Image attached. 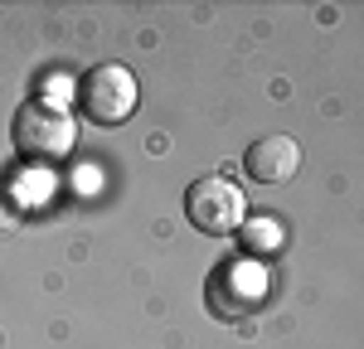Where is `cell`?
<instances>
[{"label": "cell", "mask_w": 364, "mask_h": 349, "mask_svg": "<svg viewBox=\"0 0 364 349\" xmlns=\"http://www.w3.org/2000/svg\"><path fill=\"white\" fill-rule=\"evenodd\" d=\"M185 214H190V223L199 233H209V238H224V233H238L248 223V199H243V189L224 179V174H204L195 179L190 189H185Z\"/></svg>", "instance_id": "1"}, {"label": "cell", "mask_w": 364, "mask_h": 349, "mask_svg": "<svg viewBox=\"0 0 364 349\" xmlns=\"http://www.w3.org/2000/svg\"><path fill=\"white\" fill-rule=\"evenodd\" d=\"M78 141V126H73V116L54 107V102H25L20 112H15V145L25 150L29 160H44V165H54L63 160L68 150Z\"/></svg>", "instance_id": "2"}, {"label": "cell", "mask_w": 364, "mask_h": 349, "mask_svg": "<svg viewBox=\"0 0 364 349\" xmlns=\"http://www.w3.org/2000/svg\"><path fill=\"white\" fill-rule=\"evenodd\" d=\"M78 102H83V112L92 116V121L117 126V121H127V116L136 112L141 87H136V78H132V68H122V63H97L83 83H78Z\"/></svg>", "instance_id": "3"}, {"label": "cell", "mask_w": 364, "mask_h": 349, "mask_svg": "<svg viewBox=\"0 0 364 349\" xmlns=\"http://www.w3.org/2000/svg\"><path fill=\"white\" fill-rule=\"evenodd\" d=\"M243 165L257 184H282V179H291L301 170V145L291 136H257L243 155Z\"/></svg>", "instance_id": "4"}, {"label": "cell", "mask_w": 364, "mask_h": 349, "mask_svg": "<svg viewBox=\"0 0 364 349\" xmlns=\"http://www.w3.org/2000/svg\"><path fill=\"white\" fill-rule=\"evenodd\" d=\"M238 233H243V248H252V253H272L277 248V223H267V218H248Z\"/></svg>", "instance_id": "5"}, {"label": "cell", "mask_w": 364, "mask_h": 349, "mask_svg": "<svg viewBox=\"0 0 364 349\" xmlns=\"http://www.w3.org/2000/svg\"><path fill=\"white\" fill-rule=\"evenodd\" d=\"M20 218H25V214H20V204L10 199V189L0 184V233H15V228H20Z\"/></svg>", "instance_id": "6"}]
</instances>
